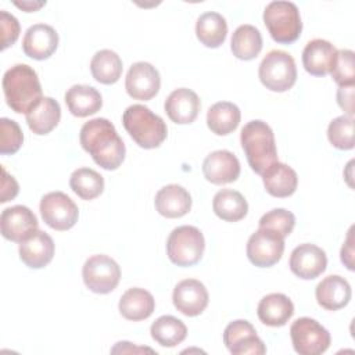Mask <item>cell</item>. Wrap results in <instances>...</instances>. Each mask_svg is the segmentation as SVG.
Returning a JSON list of instances; mask_svg holds the SVG:
<instances>
[{"mask_svg": "<svg viewBox=\"0 0 355 355\" xmlns=\"http://www.w3.org/2000/svg\"><path fill=\"white\" fill-rule=\"evenodd\" d=\"M118 309L125 319L140 322L153 315L155 300L150 291L140 287H132L121 295Z\"/></svg>", "mask_w": 355, "mask_h": 355, "instance_id": "d4e9b609", "label": "cell"}, {"mask_svg": "<svg viewBox=\"0 0 355 355\" xmlns=\"http://www.w3.org/2000/svg\"><path fill=\"white\" fill-rule=\"evenodd\" d=\"M240 141L251 169L262 175L270 165L277 162V148L272 128L261 121L247 122L240 133Z\"/></svg>", "mask_w": 355, "mask_h": 355, "instance_id": "3957f363", "label": "cell"}, {"mask_svg": "<svg viewBox=\"0 0 355 355\" xmlns=\"http://www.w3.org/2000/svg\"><path fill=\"white\" fill-rule=\"evenodd\" d=\"M79 141L93 161L107 171H115L125 159V144L112 122L107 118H94L83 123Z\"/></svg>", "mask_w": 355, "mask_h": 355, "instance_id": "6da1fadb", "label": "cell"}, {"mask_svg": "<svg viewBox=\"0 0 355 355\" xmlns=\"http://www.w3.org/2000/svg\"><path fill=\"white\" fill-rule=\"evenodd\" d=\"M230 49L239 60H254L262 50V35L259 29L250 24L240 25L232 35Z\"/></svg>", "mask_w": 355, "mask_h": 355, "instance_id": "1f68e13d", "label": "cell"}, {"mask_svg": "<svg viewBox=\"0 0 355 355\" xmlns=\"http://www.w3.org/2000/svg\"><path fill=\"white\" fill-rule=\"evenodd\" d=\"M154 205L165 218H182L191 209V196L180 184H166L155 194Z\"/></svg>", "mask_w": 355, "mask_h": 355, "instance_id": "44dd1931", "label": "cell"}, {"mask_svg": "<svg viewBox=\"0 0 355 355\" xmlns=\"http://www.w3.org/2000/svg\"><path fill=\"white\" fill-rule=\"evenodd\" d=\"M1 197H0V202H7L12 198L17 197L18 191H19V186L17 183V180L14 179V176L8 175L7 171L4 168H1Z\"/></svg>", "mask_w": 355, "mask_h": 355, "instance_id": "60d3db41", "label": "cell"}, {"mask_svg": "<svg viewBox=\"0 0 355 355\" xmlns=\"http://www.w3.org/2000/svg\"><path fill=\"white\" fill-rule=\"evenodd\" d=\"M19 22L18 19L7 12L6 10L0 11V32H1V50L12 46L19 36Z\"/></svg>", "mask_w": 355, "mask_h": 355, "instance_id": "ab89813d", "label": "cell"}, {"mask_svg": "<svg viewBox=\"0 0 355 355\" xmlns=\"http://www.w3.org/2000/svg\"><path fill=\"white\" fill-rule=\"evenodd\" d=\"M161 87L158 69L146 61H139L130 65L126 78L125 89L135 100L147 101L155 97Z\"/></svg>", "mask_w": 355, "mask_h": 355, "instance_id": "5bb4252c", "label": "cell"}, {"mask_svg": "<svg viewBox=\"0 0 355 355\" xmlns=\"http://www.w3.org/2000/svg\"><path fill=\"white\" fill-rule=\"evenodd\" d=\"M58 46L57 31L47 24H33L24 35L22 50L25 55L42 61L49 58Z\"/></svg>", "mask_w": 355, "mask_h": 355, "instance_id": "ac0fdd59", "label": "cell"}, {"mask_svg": "<svg viewBox=\"0 0 355 355\" xmlns=\"http://www.w3.org/2000/svg\"><path fill=\"white\" fill-rule=\"evenodd\" d=\"M122 68L123 65L121 57L110 49L97 51L90 61L93 78L103 85H112L118 82L122 75Z\"/></svg>", "mask_w": 355, "mask_h": 355, "instance_id": "d6a6232c", "label": "cell"}, {"mask_svg": "<svg viewBox=\"0 0 355 355\" xmlns=\"http://www.w3.org/2000/svg\"><path fill=\"white\" fill-rule=\"evenodd\" d=\"M351 294L349 283L338 275L324 277L315 290L318 304L327 311H338L344 308L349 302Z\"/></svg>", "mask_w": 355, "mask_h": 355, "instance_id": "603a6c76", "label": "cell"}, {"mask_svg": "<svg viewBox=\"0 0 355 355\" xmlns=\"http://www.w3.org/2000/svg\"><path fill=\"white\" fill-rule=\"evenodd\" d=\"M336 55L337 49L334 44L324 39H313L302 50V65L308 73L324 76L330 73Z\"/></svg>", "mask_w": 355, "mask_h": 355, "instance_id": "ffe728a7", "label": "cell"}, {"mask_svg": "<svg viewBox=\"0 0 355 355\" xmlns=\"http://www.w3.org/2000/svg\"><path fill=\"white\" fill-rule=\"evenodd\" d=\"M327 139L330 144L338 150L354 148V118L348 115L334 118L329 123Z\"/></svg>", "mask_w": 355, "mask_h": 355, "instance_id": "d590c367", "label": "cell"}, {"mask_svg": "<svg viewBox=\"0 0 355 355\" xmlns=\"http://www.w3.org/2000/svg\"><path fill=\"white\" fill-rule=\"evenodd\" d=\"M223 343L233 355H262L266 352V347L257 336L255 327L243 319L233 320L226 326Z\"/></svg>", "mask_w": 355, "mask_h": 355, "instance_id": "7c38bea8", "label": "cell"}, {"mask_svg": "<svg viewBox=\"0 0 355 355\" xmlns=\"http://www.w3.org/2000/svg\"><path fill=\"white\" fill-rule=\"evenodd\" d=\"M36 215L25 205H14L3 209L0 215L1 236L14 243H22L39 229Z\"/></svg>", "mask_w": 355, "mask_h": 355, "instance_id": "4fadbf2b", "label": "cell"}, {"mask_svg": "<svg viewBox=\"0 0 355 355\" xmlns=\"http://www.w3.org/2000/svg\"><path fill=\"white\" fill-rule=\"evenodd\" d=\"M263 24L272 39L282 44L295 42L302 31L298 7L293 1H270L263 10Z\"/></svg>", "mask_w": 355, "mask_h": 355, "instance_id": "5b68a950", "label": "cell"}, {"mask_svg": "<svg viewBox=\"0 0 355 355\" xmlns=\"http://www.w3.org/2000/svg\"><path fill=\"white\" fill-rule=\"evenodd\" d=\"M257 313L263 324L280 327L291 319L294 313V304L286 294L270 293L259 301Z\"/></svg>", "mask_w": 355, "mask_h": 355, "instance_id": "cb8c5ba5", "label": "cell"}, {"mask_svg": "<svg viewBox=\"0 0 355 355\" xmlns=\"http://www.w3.org/2000/svg\"><path fill=\"white\" fill-rule=\"evenodd\" d=\"M204 250V236L196 226H178L171 232L166 240V254L169 261L182 268L196 265L202 258Z\"/></svg>", "mask_w": 355, "mask_h": 355, "instance_id": "8992f818", "label": "cell"}, {"mask_svg": "<svg viewBox=\"0 0 355 355\" xmlns=\"http://www.w3.org/2000/svg\"><path fill=\"white\" fill-rule=\"evenodd\" d=\"M261 176L265 190L273 197H290L298 186L297 172L287 164L279 161L270 165Z\"/></svg>", "mask_w": 355, "mask_h": 355, "instance_id": "83f0119b", "label": "cell"}, {"mask_svg": "<svg viewBox=\"0 0 355 355\" xmlns=\"http://www.w3.org/2000/svg\"><path fill=\"white\" fill-rule=\"evenodd\" d=\"M201 108V101L196 92L187 87L175 89L165 100L164 110L169 119L179 125L196 121Z\"/></svg>", "mask_w": 355, "mask_h": 355, "instance_id": "d6986e66", "label": "cell"}, {"mask_svg": "<svg viewBox=\"0 0 355 355\" xmlns=\"http://www.w3.org/2000/svg\"><path fill=\"white\" fill-rule=\"evenodd\" d=\"M258 76L261 83L270 92H287L297 80L295 61L287 51L272 50L261 61Z\"/></svg>", "mask_w": 355, "mask_h": 355, "instance_id": "52a82bcc", "label": "cell"}, {"mask_svg": "<svg viewBox=\"0 0 355 355\" xmlns=\"http://www.w3.org/2000/svg\"><path fill=\"white\" fill-rule=\"evenodd\" d=\"M150 333L153 340L161 347L172 348L186 338L187 327L180 319L172 315H162L151 324Z\"/></svg>", "mask_w": 355, "mask_h": 355, "instance_id": "836d02e7", "label": "cell"}, {"mask_svg": "<svg viewBox=\"0 0 355 355\" xmlns=\"http://www.w3.org/2000/svg\"><path fill=\"white\" fill-rule=\"evenodd\" d=\"M25 118L29 129L35 135L43 136L50 133L58 125L61 119V107L57 100L44 96L25 114Z\"/></svg>", "mask_w": 355, "mask_h": 355, "instance_id": "484cf974", "label": "cell"}, {"mask_svg": "<svg viewBox=\"0 0 355 355\" xmlns=\"http://www.w3.org/2000/svg\"><path fill=\"white\" fill-rule=\"evenodd\" d=\"M40 215L47 226L54 230H68L75 226L79 216L76 204L62 191H50L40 200Z\"/></svg>", "mask_w": 355, "mask_h": 355, "instance_id": "30bf717a", "label": "cell"}, {"mask_svg": "<svg viewBox=\"0 0 355 355\" xmlns=\"http://www.w3.org/2000/svg\"><path fill=\"white\" fill-rule=\"evenodd\" d=\"M69 112L78 118L96 114L103 107V97L97 89L89 85H73L64 96Z\"/></svg>", "mask_w": 355, "mask_h": 355, "instance_id": "4316f807", "label": "cell"}, {"mask_svg": "<svg viewBox=\"0 0 355 355\" xmlns=\"http://www.w3.org/2000/svg\"><path fill=\"white\" fill-rule=\"evenodd\" d=\"M14 4L26 12H32V11H37L40 7H43L46 4V1H35V0L29 1L28 0V1H14Z\"/></svg>", "mask_w": 355, "mask_h": 355, "instance_id": "ee69618b", "label": "cell"}, {"mask_svg": "<svg viewBox=\"0 0 355 355\" xmlns=\"http://www.w3.org/2000/svg\"><path fill=\"white\" fill-rule=\"evenodd\" d=\"M288 266L297 277L312 280L326 270L327 257L320 247L311 243H304L291 251Z\"/></svg>", "mask_w": 355, "mask_h": 355, "instance_id": "9a60e30c", "label": "cell"}, {"mask_svg": "<svg viewBox=\"0 0 355 355\" xmlns=\"http://www.w3.org/2000/svg\"><path fill=\"white\" fill-rule=\"evenodd\" d=\"M284 252V239L273 230L258 227L247 241V258L258 268H270Z\"/></svg>", "mask_w": 355, "mask_h": 355, "instance_id": "8fae6325", "label": "cell"}, {"mask_svg": "<svg viewBox=\"0 0 355 355\" xmlns=\"http://www.w3.org/2000/svg\"><path fill=\"white\" fill-rule=\"evenodd\" d=\"M7 105L17 114H26L42 100V86L36 71L26 64H15L3 76Z\"/></svg>", "mask_w": 355, "mask_h": 355, "instance_id": "7a4b0ae2", "label": "cell"}, {"mask_svg": "<svg viewBox=\"0 0 355 355\" xmlns=\"http://www.w3.org/2000/svg\"><path fill=\"white\" fill-rule=\"evenodd\" d=\"M333 80L340 86H354L355 83V65H354V51L348 49L337 50L334 64L330 69Z\"/></svg>", "mask_w": 355, "mask_h": 355, "instance_id": "8d00e7d4", "label": "cell"}, {"mask_svg": "<svg viewBox=\"0 0 355 355\" xmlns=\"http://www.w3.org/2000/svg\"><path fill=\"white\" fill-rule=\"evenodd\" d=\"M290 337L300 355H320L330 347V333L318 320L304 316L293 322Z\"/></svg>", "mask_w": 355, "mask_h": 355, "instance_id": "ba28073f", "label": "cell"}, {"mask_svg": "<svg viewBox=\"0 0 355 355\" xmlns=\"http://www.w3.org/2000/svg\"><path fill=\"white\" fill-rule=\"evenodd\" d=\"M69 187L82 200L90 201L104 190V178L92 168H78L69 178Z\"/></svg>", "mask_w": 355, "mask_h": 355, "instance_id": "e575fe53", "label": "cell"}, {"mask_svg": "<svg viewBox=\"0 0 355 355\" xmlns=\"http://www.w3.org/2000/svg\"><path fill=\"white\" fill-rule=\"evenodd\" d=\"M122 123L133 141L146 150L159 147L168 135L164 119L143 104L129 105L123 111Z\"/></svg>", "mask_w": 355, "mask_h": 355, "instance_id": "277c9868", "label": "cell"}, {"mask_svg": "<svg viewBox=\"0 0 355 355\" xmlns=\"http://www.w3.org/2000/svg\"><path fill=\"white\" fill-rule=\"evenodd\" d=\"M0 132V154H15L24 143V133L19 125L14 119L1 118Z\"/></svg>", "mask_w": 355, "mask_h": 355, "instance_id": "f35d334b", "label": "cell"}, {"mask_svg": "<svg viewBox=\"0 0 355 355\" xmlns=\"http://www.w3.org/2000/svg\"><path fill=\"white\" fill-rule=\"evenodd\" d=\"M227 22L225 17L215 11L201 14L196 22L197 39L209 49H216L226 40Z\"/></svg>", "mask_w": 355, "mask_h": 355, "instance_id": "f1b7e54d", "label": "cell"}, {"mask_svg": "<svg viewBox=\"0 0 355 355\" xmlns=\"http://www.w3.org/2000/svg\"><path fill=\"white\" fill-rule=\"evenodd\" d=\"M175 308L186 316H198L208 306L209 295L207 287L197 279L179 282L172 294Z\"/></svg>", "mask_w": 355, "mask_h": 355, "instance_id": "2e32d148", "label": "cell"}, {"mask_svg": "<svg viewBox=\"0 0 355 355\" xmlns=\"http://www.w3.org/2000/svg\"><path fill=\"white\" fill-rule=\"evenodd\" d=\"M85 286L96 294H108L121 280V268L111 257L96 254L86 259L82 268Z\"/></svg>", "mask_w": 355, "mask_h": 355, "instance_id": "9c48e42d", "label": "cell"}, {"mask_svg": "<svg viewBox=\"0 0 355 355\" xmlns=\"http://www.w3.org/2000/svg\"><path fill=\"white\" fill-rule=\"evenodd\" d=\"M337 103L348 116L354 115V86H343L337 92Z\"/></svg>", "mask_w": 355, "mask_h": 355, "instance_id": "b9f144b4", "label": "cell"}, {"mask_svg": "<svg viewBox=\"0 0 355 355\" xmlns=\"http://www.w3.org/2000/svg\"><path fill=\"white\" fill-rule=\"evenodd\" d=\"M212 209L222 220L239 222L247 215L248 204L240 191L222 189L214 196Z\"/></svg>", "mask_w": 355, "mask_h": 355, "instance_id": "4dcf8cb0", "label": "cell"}, {"mask_svg": "<svg viewBox=\"0 0 355 355\" xmlns=\"http://www.w3.org/2000/svg\"><path fill=\"white\" fill-rule=\"evenodd\" d=\"M202 173L212 184L232 183L240 176V161L229 150H216L205 157Z\"/></svg>", "mask_w": 355, "mask_h": 355, "instance_id": "e0dca14e", "label": "cell"}, {"mask_svg": "<svg viewBox=\"0 0 355 355\" xmlns=\"http://www.w3.org/2000/svg\"><path fill=\"white\" fill-rule=\"evenodd\" d=\"M354 248H352V227L348 232V236L345 239V243L341 247V262L345 263V266L349 270H354Z\"/></svg>", "mask_w": 355, "mask_h": 355, "instance_id": "7bdbcfd3", "label": "cell"}, {"mask_svg": "<svg viewBox=\"0 0 355 355\" xmlns=\"http://www.w3.org/2000/svg\"><path fill=\"white\" fill-rule=\"evenodd\" d=\"M241 119L240 108L230 101H218L207 112V125L218 136H226L237 129Z\"/></svg>", "mask_w": 355, "mask_h": 355, "instance_id": "f546056e", "label": "cell"}, {"mask_svg": "<svg viewBox=\"0 0 355 355\" xmlns=\"http://www.w3.org/2000/svg\"><path fill=\"white\" fill-rule=\"evenodd\" d=\"M19 258L31 269H42L54 257V241L43 230H37L28 240L19 243Z\"/></svg>", "mask_w": 355, "mask_h": 355, "instance_id": "7402d4cb", "label": "cell"}, {"mask_svg": "<svg viewBox=\"0 0 355 355\" xmlns=\"http://www.w3.org/2000/svg\"><path fill=\"white\" fill-rule=\"evenodd\" d=\"M295 226V216L284 208H275L263 214L259 219V227L269 229L286 239Z\"/></svg>", "mask_w": 355, "mask_h": 355, "instance_id": "74e56055", "label": "cell"}]
</instances>
